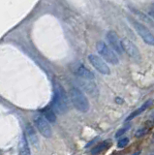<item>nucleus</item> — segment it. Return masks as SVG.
Returning a JSON list of instances; mask_svg holds the SVG:
<instances>
[{
  "label": "nucleus",
  "mask_w": 154,
  "mask_h": 155,
  "mask_svg": "<svg viewBox=\"0 0 154 155\" xmlns=\"http://www.w3.org/2000/svg\"><path fill=\"white\" fill-rule=\"evenodd\" d=\"M51 107L56 113L63 114L68 111V99L64 88L59 84H54L53 98L51 101Z\"/></svg>",
  "instance_id": "1"
},
{
  "label": "nucleus",
  "mask_w": 154,
  "mask_h": 155,
  "mask_svg": "<svg viewBox=\"0 0 154 155\" xmlns=\"http://www.w3.org/2000/svg\"><path fill=\"white\" fill-rule=\"evenodd\" d=\"M71 99L74 107L77 109L78 111L81 113H86L88 111L90 106L89 102L87 100L86 96L84 95L83 90L80 87L74 86L71 89Z\"/></svg>",
  "instance_id": "2"
},
{
  "label": "nucleus",
  "mask_w": 154,
  "mask_h": 155,
  "mask_svg": "<svg viewBox=\"0 0 154 155\" xmlns=\"http://www.w3.org/2000/svg\"><path fill=\"white\" fill-rule=\"evenodd\" d=\"M97 51L100 55H102L104 59H106L108 62L112 63L113 65H116L119 63V59L116 53H114V51L112 48H110L109 46H108L106 43L103 41H99L97 43Z\"/></svg>",
  "instance_id": "3"
},
{
  "label": "nucleus",
  "mask_w": 154,
  "mask_h": 155,
  "mask_svg": "<svg viewBox=\"0 0 154 155\" xmlns=\"http://www.w3.org/2000/svg\"><path fill=\"white\" fill-rule=\"evenodd\" d=\"M78 82L80 84V87L84 92L89 94L90 96L96 97L99 94V89L97 84H95L93 79H88V78L78 77Z\"/></svg>",
  "instance_id": "4"
},
{
  "label": "nucleus",
  "mask_w": 154,
  "mask_h": 155,
  "mask_svg": "<svg viewBox=\"0 0 154 155\" xmlns=\"http://www.w3.org/2000/svg\"><path fill=\"white\" fill-rule=\"evenodd\" d=\"M131 21H132L137 33L141 36V38L144 40V42L146 43L147 45L152 46L154 44V38H153V34L151 33V31L148 29L146 26H144V24H142L141 22L135 21V19H131Z\"/></svg>",
  "instance_id": "5"
},
{
  "label": "nucleus",
  "mask_w": 154,
  "mask_h": 155,
  "mask_svg": "<svg viewBox=\"0 0 154 155\" xmlns=\"http://www.w3.org/2000/svg\"><path fill=\"white\" fill-rule=\"evenodd\" d=\"M34 123L37 129L39 130L40 134L45 138H51L52 135L51 127L49 125V122L46 120L42 114H38L34 117Z\"/></svg>",
  "instance_id": "6"
},
{
  "label": "nucleus",
  "mask_w": 154,
  "mask_h": 155,
  "mask_svg": "<svg viewBox=\"0 0 154 155\" xmlns=\"http://www.w3.org/2000/svg\"><path fill=\"white\" fill-rule=\"evenodd\" d=\"M120 46L121 48L130 57H132L135 60H139L141 58V53L138 50V48L136 47V45L134 44L128 39H123L120 41Z\"/></svg>",
  "instance_id": "7"
},
{
  "label": "nucleus",
  "mask_w": 154,
  "mask_h": 155,
  "mask_svg": "<svg viewBox=\"0 0 154 155\" xmlns=\"http://www.w3.org/2000/svg\"><path fill=\"white\" fill-rule=\"evenodd\" d=\"M88 60L99 73L103 75H110V70L109 66L107 65V63H105V61L101 57H99L98 55H94V54H90L88 56Z\"/></svg>",
  "instance_id": "8"
},
{
  "label": "nucleus",
  "mask_w": 154,
  "mask_h": 155,
  "mask_svg": "<svg viewBox=\"0 0 154 155\" xmlns=\"http://www.w3.org/2000/svg\"><path fill=\"white\" fill-rule=\"evenodd\" d=\"M107 40L110 44V47L112 48L115 53H117L118 54H121L122 53V48L120 46V41L118 39V36L113 32V31H109L107 33Z\"/></svg>",
  "instance_id": "9"
},
{
  "label": "nucleus",
  "mask_w": 154,
  "mask_h": 155,
  "mask_svg": "<svg viewBox=\"0 0 154 155\" xmlns=\"http://www.w3.org/2000/svg\"><path fill=\"white\" fill-rule=\"evenodd\" d=\"M74 72L78 77L88 78V79H93V80H94V78H95L94 74H93L91 71H89L86 67H84L83 65L78 66L77 69H76Z\"/></svg>",
  "instance_id": "10"
},
{
  "label": "nucleus",
  "mask_w": 154,
  "mask_h": 155,
  "mask_svg": "<svg viewBox=\"0 0 154 155\" xmlns=\"http://www.w3.org/2000/svg\"><path fill=\"white\" fill-rule=\"evenodd\" d=\"M19 153L22 155L30 154V149H29V145H28V140H27L26 135L24 134L22 136V139H20V142H19Z\"/></svg>",
  "instance_id": "11"
},
{
  "label": "nucleus",
  "mask_w": 154,
  "mask_h": 155,
  "mask_svg": "<svg viewBox=\"0 0 154 155\" xmlns=\"http://www.w3.org/2000/svg\"><path fill=\"white\" fill-rule=\"evenodd\" d=\"M26 134H27L28 140L32 143V145H37V143H38V137H37V134L35 133L34 128L32 127L31 125L28 124L27 127H26Z\"/></svg>",
  "instance_id": "12"
},
{
  "label": "nucleus",
  "mask_w": 154,
  "mask_h": 155,
  "mask_svg": "<svg viewBox=\"0 0 154 155\" xmlns=\"http://www.w3.org/2000/svg\"><path fill=\"white\" fill-rule=\"evenodd\" d=\"M110 140H105V142H103L102 143H100L99 145H97L96 147H94L92 149V151H91V153L92 154H97V153H100V152H102L103 150H106V149L109 148V146L110 145Z\"/></svg>",
  "instance_id": "13"
},
{
  "label": "nucleus",
  "mask_w": 154,
  "mask_h": 155,
  "mask_svg": "<svg viewBox=\"0 0 154 155\" xmlns=\"http://www.w3.org/2000/svg\"><path fill=\"white\" fill-rule=\"evenodd\" d=\"M150 104H151V101H147L146 103H145V104L142 105V107H141L139 109H138V110H137V111H134V113H131L130 116H128V118L126 119V121H129V120L133 119V118H135V117H136L137 116H139V114H141L142 113H144V111H145V109H147L148 107H149Z\"/></svg>",
  "instance_id": "14"
},
{
  "label": "nucleus",
  "mask_w": 154,
  "mask_h": 155,
  "mask_svg": "<svg viewBox=\"0 0 154 155\" xmlns=\"http://www.w3.org/2000/svg\"><path fill=\"white\" fill-rule=\"evenodd\" d=\"M43 116L49 122H51V123L56 122V116H55L54 111L51 110V109H46L43 113Z\"/></svg>",
  "instance_id": "15"
},
{
  "label": "nucleus",
  "mask_w": 154,
  "mask_h": 155,
  "mask_svg": "<svg viewBox=\"0 0 154 155\" xmlns=\"http://www.w3.org/2000/svg\"><path fill=\"white\" fill-rule=\"evenodd\" d=\"M128 143H129V139L128 138H122L117 142V147L118 148H123L125 147Z\"/></svg>",
  "instance_id": "16"
},
{
  "label": "nucleus",
  "mask_w": 154,
  "mask_h": 155,
  "mask_svg": "<svg viewBox=\"0 0 154 155\" xmlns=\"http://www.w3.org/2000/svg\"><path fill=\"white\" fill-rule=\"evenodd\" d=\"M128 129H129V126H126V127H123L122 129H120V130H118L117 132H116V134H115V138H119V137H121L122 135H123L125 132H126Z\"/></svg>",
  "instance_id": "17"
},
{
  "label": "nucleus",
  "mask_w": 154,
  "mask_h": 155,
  "mask_svg": "<svg viewBox=\"0 0 154 155\" xmlns=\"http://www.w3.org/2000/svg\"><path fill=\"white\" fill-rule=\"evenodd\" d=\"M146 132H147V130H146V129H141V130H138V131H137V134H136V136H137V137H141V136H144V134H146Z\"/></svg>",
  "instance_id": "18"
}]
</instances>
